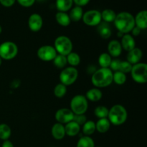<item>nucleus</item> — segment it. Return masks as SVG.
Here are the masks:
<instances>
[{"label":"nucleus","instance_id":"nucleus-19","mask_svg":"<svg viewBox=\"0 0 147 147\" xmlns=\"http://www.w3.org/2000/svg\"><path fill=\"white\" fill-rule=\"evenodd\" d=\"M98 32L99 35L102 37L103 39L107 40V39L110 38L111 36L112 31L111 27L109 26V23L106 22H100V24L98 25Z\"/></svg>","mask_w":147,"mask_h":147},{"label":"nucleus","instance_id":"nucleus-45","mask_svg":"<svg viewBox=\"0 0 147 147\" xmlns=\"http://www.w3.org/2000/svg\"><path fill=\"white\" fill-rule=\"evenodd\" d=\"M97 147H100V146H97Z\"/></svg>","mask_w":147,"mask_h":147},{"label":"nucleus","instance_id":"nucleus-35","mask_svg":"<svg viewBox=\"0 0 147 147\" xmlns=\"http://www.w3.org/2000/svg\"><path fill=\"white\" fill-rule=\"evenodd\" d=\"M132 65L131 63H129V62L125 60V61H121V65H120V67H119V71L122 72V73H130L131 70L132 68Z\"/></svg>","mask_w":147,"mask_h":147},{"label":"nucleus","instance_id":"nucleus-15","mask_svg":"<svg viewBox=\"0 0 147 147\" xmlns=\"http://www.w3.org/2000/svg\"><path fill=\"white\" fill-rule=\"evenodd\" d=\"M122 49L126 51L129 52L136 47V42L133 36L130 34H124L121 37V41L120 42Z\"/></svg>","mask_w":147,"mask_h":147},{"label":"nucleus","instance_id":"nucleus-8","mask_svg":"<svg viewBox=\"0 0 147 147\" xmlns=\"http://www.w3.org/2000/svg\"><path fill=\"white\" fill-rule=\"evenodd\" d=\"M78 78V70L74 67H65L62 69L59 76L60 81L65 86L73 85Z\"/></svg>","mask_w":147,"mask_h":147},{"label":"nucleus","instance_id":"nucleus-29","mask_svg":"<svg viewBox=\"0 0 147 147\" xmlns=\"http://www.w3.org/2000/svg\"><path fill=\"white\" fill-rule=\"evenodd\" d=\"M76 147H95V142L90 136H83L78 141Z\"/></svg>","mask_w":147,"mask_h":147},{"label":"nucleus","instance_id":"nucleus-12","mask_svg":"<svg viewBox=\"0 0 147 147\" xmlns=\"http://www.w3.org/2000/svg\"><path fill=\"white\" fill-rule=\"evenodd\" d=\"M43 26V19L40 14L34 13L28 19V27L32 32L40 31Z\"/></svg>","mask_w":147,"mask_h":147},{"label":"nucleus","instance_id":"nucleus-44","mask_svg":"<svg viewBox=\"0 0 147 147\" xmlns=\"http://www.w3.org/2000/svg\"><path fill=\"white\" fill-rule=\"evenodd\" d=\"M2 59L1 58V57H0V66L1 65V64H2Z\"/></svg>","mask_w":147,"mask_h":147},{"label":"nucleus","instance_id":"nucleus-42","mask_svg":"<svg viewBox=\"0 0 147 147\" xmlns=\"http://www.w3.org/2000/svg\"><path fill=\"white\" fill-rule=\"evenodd\" d=\"M1 147H14L12 142L9 140L4 141V142L1 144Z\"/></svg>","mask_w":147,"mask_h":147},{"label":"nucleus","instance_id":"nucleus-21","mask_svg":"<svg viewBox=\"0 0 147 147\" xmlns=\"http://www.w3.org/2000/svg\"><path fill=\"white\" fill-rule=\"evenodd\" d=\"M111 123L107 118L99 119L96 123V130L100 134H105L109 131Z\"/></svg>","mask_w":147,"mask_h":147},{"label":"nucleus","instance_id":"nucleus-31","mask_svg":"<svg viewBox=\"0 0 147 147\" xmlns=\"http://www.w3.org/2000/svg\"><path fill=\"white\" fill-rule=\"evenodd\" d=\"M53 61L55 66L59 69L65 68L67 64V57H66V56L60 54H57Z\"/></svg>","mask_w":147,"mask_h":147},{"label":"nucleus","instance_id":"nucleus-37","mask_svg":"<svg viewBox=\"0 0 147 147\" xmlns=\"http://www.w3.org/2000/svg\"><path fill=\"white\" fill-rule=\"evenodd\" d=\"M73 121L76 122L80 126H83L86 121H87V118L84 114L82 115H74L73 118Z\"/></svg>","mask_w":147,"mask_h":147},{"label":"nucleus","instance_id":"nucleus-3","mask_svg":"<svg viewBox=\"0 0 147 147\" xmlns=\"http://www.w3.org/2000/svg\"><path fill=\"white\" fill-rule=\"evenodd\" d=\"M127 118L128 112L126 108L122 105H114L109 110L107 119L109 120L111 124L121 126L126 121Z\"/></svg>","mask_w":147,"mask_h":147},{"label":"nucleus","instance_id":"nucleus-11","mask_svg":"<svg viewBox=\"0 0 147 147\" xmlns=\"http://www.w3.org/2000/svg\"><path fill=\"white\" fill-rule=\"evenodd\" d=\"M74 113L72 112L70 109L67 108H63L60 109L56 111L55 117L57 123H60L61 124H66L69 122L72 121L74 118Z\"/></svg>","mask_w":147,"mask_h":147},{"label":"nucleus","instance_id":"nucleus-13","mask_svg":"<svg viewBox=\"0 0 147 147\" xmlns=\"http://www.w3.org/2000/svg\"><path fill=\"white\" fill-rule=\"evenodd\" d=\"M143 57V52L139 47H134L133 50L128 52L127 57H126V61L134 65L135 64L140 63Z\"/></svg>","mask_w":147,"mask_h":147},{"label":"nucleus","instance_id":"nucleus-10","mask_svg":"<svg viewBox=\"0 0 147 147\" xmlns=\"http://www.w3.org/2000/svg\"><path fill=\"white\" fill-rule=\"evenodd\" d=\"M57 55V53L55 47L48 45L41 46L37 52V55L38 58L45 62L53 61Z\"/></svg>","mask_w":147,"mask_h":147},{"label":"nucleus","instance_id":"nucleus-34","mask_svg":"<svg viewBox=\"0 0 147 147\" xmlns=\"http://www.w3.org/2000/svg\"><path fill=\"white\" fill-rule=\"evenodd\" d=\"M67 93V86L62 84L61 83L56 85L54 88V95L58 98L64 97L65 95Z\"/></svg>","mask_w":147,"mask_h":147},{"label":"nucleus","instance_id":"nucleus-23","mask_svg":"<svg viewBox=\"0 0 147 147\" xmlns=\"http://www.w3.org/2000/svg\"><path fill=\"white\" fill-rule=\"evenodd\" d=\"M73 0H56V8L58 11L67 12L73 7Z\"/></svg>","mask_w":147,"mask_h":147},{"label":"nucleus","instance_id":"nucleus-1","mask_svg":"<svg viewBox=\"0 0 147 147\" xmlns=\"http://www.w3.org/2000/svg\"><path fill=\"white\" fill-rule=\"evenodd\" d=\"M114 25L118 32L122 34H129L135 27L134 17L128 11H121L116 14Z\"/></svg>","mask_w":147,"mask_h":147},{"label":"nucleus","instance_id":"nucleus-39","mask_svg":"<svg viewBox=\"0 0 147 147\" xmlns=\"http://www.w3.org/2000/svg\"><path fill=\"white\" fill-rule=\"evenodd\" d=\"M16 2V0H0V4L5 7H12Z\"/></svg>","mask_w":147,"mask_h":147},{"label":"nucleus","instance_id":"nucleus-17","mask_svg":"<svg viewBox=\"0 0 147 147\" xmlns=\"http://www.w3.org/2000/svg\"><path fill=\"white\" fill-rule=\"evenodd\" d=\"M51 134L52 136L55 139H56V140H62L65 136V126L57 122L52 127Z\"/></svg>","mask_w":147,"mask_h":147},{"label":"nucleus","instance_id":"nucleus-2","mask_svg":"<svg viewBox=\"0 0 147 147\" xmlns=\"http://www.w3.org/2000/svg\"><path fill=\"white\" fill-rule=\"evenodd\" d=\"M113 71L110 68L97 69L92 74L91 83L95 88H103L108 87L113 83Z\"/></svg>","mask_w":147,"mask_h":147},{"label":"nucleus","instance_id":"nucleus-41","mask_svg":"<svg viewBox=\"0 0 147 147\" xmlns=\"http://www.w3.org/2000/svg\"><path fill=\"white\" fill-rule=\"evenodd\" d=\"M141 32H142V30H141V29H139V27H137L135 26V27L132 29V30L131 31V32L132 33V36H136H136H139V34H141Z\"/></svg>","mask_w":147,"mask_h":147},{"label":"nucleus","instance_id":"nucleus-20","mask_svg":"<svg viewBox=\"0 0 147 147\" xmlns=\"http://www.w3.org/2000/svg\"><path fill=\"white\" fill-rule=\"evenodd\" d=\"M85 96L88 100H90L92 102H97L102 98L103 93L99 88H93L89 89L86 92V94Z\"/></svg>","mask_w":147,"mask_h":147},{"label":"nucleus","instance_id":"nucleus-4","mask_svg":"<svg viewBox=\"0 0 147 147\" xmlns=\"http://www.w3.org/2000/svg\"><path fill=\"white\" fill-rule=\"evenodd\" d=\"M88 108V100L83 95H76L70 100V109L75 115L85 114Z\"/></svg>","mask_w":147,"mask_h":147},{"label":"nucleus","instance_id":"nucleus-16","mask_svg":"<svg viewBox=\"0 0 147 147\" xmlns=\"http://www.w3.org/2000/svg\"><path fill=\"white\" fill-rule=\"evenodd\" d=\"M135 26L141 30H146L147 28V11L146 10H142L136 14L134 17Z\"/></svg>","mask_w":147,"mask_h":147},{"label":"nucleus","instance_id":"nucleus-9","mask_svg":"<svg viewBox=\"0 0 147 147\" xmlns=\"http://www.w3.org/2000/svg\"><path fill=\"white\" fill-rule=\"evenodd\" d=\"M82 20L85 24L90 27L98 26L102 22L100 11L96 9H90L83 13Z\"/></svg>","mask_w":147,"mask_h":147},{"label":"nucleus","instance_id":"nucleus-30","mask_svg":"<svg viewBox=\"0 0 147 147\" xmlns=\"http://www.w3.org/2000/svg\"><path fill=\"white\" fill-rule=\"evenodd\" d=\"M67 62L71 67H76L80 63V57L77 53L71 52L67 56Z\"/></svg>","mask_w":147,"mask_h":147},{"label":"nucleus","instance_id":"nucleus-36","mask_svg":"<svg viewBox=\"0 0 147 147\" xmlns=\"http://www.w3.org/2000/svg\"><path fill=\"white\" fill-rule=\"evenodd\" d=\"M121 62V60H120L119 59H112L111 63L110 66H109V68H110L112 71H119V67H120Z\"/></svg>","mask_w":147,"mask_h":147},{"label":"nucleus","instance_id":"nucleus-40","mask_svg":"<svg viewBox=\"0 0 147 147\" xmlns=\"http://www.w3.org/2000/svg\"><path fill=\"white\" fill-rule=\"evenodd\" d=\"M90 0H73V3L76 4V6H78V7H84V6L87 5L89 2H90Z\"/></svg>","mask_w":147,"mask_h":147},{"label":"nucleus","instance_id":"nucleus-28","mask_svg":"<svg viewBox=\"0 0 147 147\" xmlns=\"http://www.w3.org/2000/svg\"><path fill=\"white\" fill-rule=\"evenodd\" d=\"M11 135V129L7 123H0V139L9 140Z\"/></svg>","mask_w":147,"mask_h":147},{"label":"nucleus","instance_id":"nucleus-6","mask_svg":"<svg viewBox=\"0 0 147 147\" xmlns=\"http://www.w3.org/2000/svg\"><path fill=\"white\" fill-rule=\"evenodd\" d=\"M18 54L17 44L11 41H5L0 44V57L2 60H10Z\"/></svg>","mask_w":147,"mask_h":147},{"label":"nucleus","instance_id":"nucleus-7","mask_svg":"<svg viewBox=\"0 0 147 147\" xmlns=\"http://www.w3.org/2000/svg\"><path fill=\"white\" fill-rule=\"evenodd\" d=\"M131 78L134 82L144 84L147 82V65L144 63H139L132 66L131 70Z\"/></svg>","mask_w":147,"mask_h":147},{"label":"nucleus","instance_id":"nucleus-38","mask_svg":"<svg viewBox=\"0 0 147 147\" xmlns=\"http://www.w3.org/2000/svg\"><path fill=\"white\" fill-rule=\"evenodd\" d=\"M20 5L23 7H30L35 3L36 0H16Z\"/></svg>","mask_w":147,"mask_h":147},{"label":"nucleus","instance_id":"nucleus-27","mask_svg":"<svg viewBox=\"0 0 147 147\" xmlns=\"http://www.w3.org/2000/svg\"><path fill=\"white\" fill-rule=\"evenodd\" d=\"M82 131L84 136H91L96 131V123L93 121H87L83 125Z\"/></svg>","mask_w":147,"mask_h":147},{"label":"nucleus","instance_id":"nucleus-43","mask_svg":"<svg viewBox=\"0 0 147 147\" xmlns=\"http://www.w3.org/2000/svg\"><path fill=\"white\" fill-rule=\"evenodd\" d=\"M1 32H2V27H1V26L0 25V34H1Z\"/></svg>","mask_w":147,"mask_h":147},{"label":"nucleus","instance_id":"nucleus-5","mask_svg":"<svg viewBox=\"0 0 147 147\" xmlns=\"http://www.w3.org/2000/svg\"><path fill=\"white\" fill-rule=\"evenodd\" d=\"M53 47H55L57 54L67 56L69 53L73 52V45L68 37L60 35L55 40Z\"/></svg>","mask_w":147,"mask_h":147},{"label":"nucleus","instance_id":"nucleus-22","mask_svg":"<svg viewBox=\"0 0 147 147\" xmlns=\"http://www.w3.org/2000/svg\"><path fill=\"white\" fill-rule=\"evenodd\" d=\"M55 20L62 27H67L71 23L69 14L67 12H63V11H57L56 13Z\"/></svg>","mask_w":147,"mask_h":147},{"label":"nucleus","instance_id":"nucleus-32","mask_svg":"<svg viewBox=\"0 0 147 147\" xmlns=\"http://www.w3.org/2000/svg\"><path fill=\"white\" fill-rule=\"evenodd\" d=\"M126 75L121 71H116L113 73V82L119 86L123 85L126 81Z\"/></svg>","mask_w":147,"mask_h":147},{"label":"nucleus","instance_id":"nucleus-14","mask_svg":"<svg viewBox=\"0 0 147 147\" xmlns=\"http://www.w3.org/2000/svg\"><path fill=\"white\" fill-rule=\"evenodd\" d=\"M121 45L119 40H113L109 42L108 45V52L109 54L111 56V57H119L122 53Z\"/></svg>","mask_w":147,"mask_h":147},{"label":"nucleus","instance_id":"nucleus-25","mask_svg":"<svg viewBox=\"0 0 147 147\" xmlns=\"http://www.w3.org/2000/svg\"><path fill=\"white\" fill-rule=\"evenodd\" d=\"M100 14H101L102 20L106 23L113 22L116 17V13L111 9H106L103 10Z\"/></svg>","mask_w":147,"mask_h":147},{"label":"nucleus","instance_id":"nucleus-18","mask_svg":"<svg viewBox=\"0 0 147 147\" xmlns=\"http://www.w3.org/2000/svg\"><path fill=\"white\" fill-rule=\"evenodd\" d=\"M64 126L65 131V135H67V136L73 137V136H77L80 133V126L76 122L73 121L66 123Z\"/></svg>","mask_w":147,"mask_h":147},{"label":"nucleus","instance_id":"nucleus-33","mask_svg":"<svg viewBox=\"0 0 147 147\" xmlns=\"http://www.w3.org/2000/svg\"><path fill=\"white\" fill-rule=\"evenodd\" d=\"M109 110L107 107L104 106H98L95 109L94 115L98 119H105L108 117Z\"/></svg>","mask_w":147,"mask_h":147},{"label":"nucleus","instance_id":"nucleus-24","mask_svg":"<svg viewBox=\"0 0 147 147\" xmlns=\"http://www.w3.org/2000/svg\"><path fill=\"white\" fill-rule=\"evenodd\" d=\"M83 10L81 7H78V6H76V7L71 8L69 14V17H70L71 22H77L80 20H82V17L83 15Z\"/></svg>","mask_w":147,"mask_h":147},{"label":"nucleus","instance_id":"nucleus-26","mask_svg":"<svg viewBox=\"0 0 147 147\" xmlns=\"http://www.w3.org/2000/svg\"><path fill=\"white\" fill-rule=\"evenodd\" d=\"M112 57L108 53H103L98 57V64L100 67L103 68H109L111 63Z\"/></svg>","mask_w":147,"mask_h":147}]
</instances>
